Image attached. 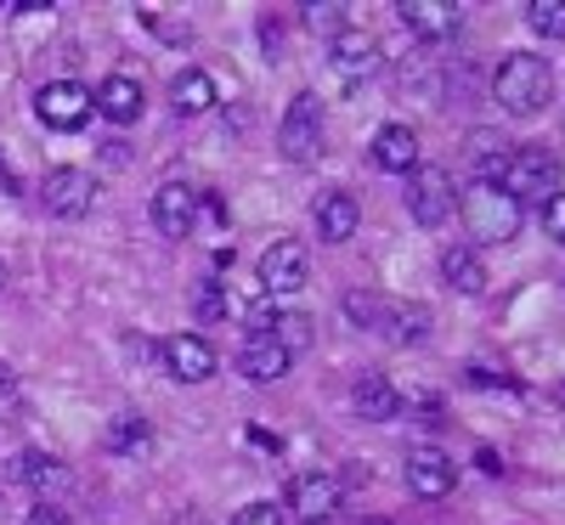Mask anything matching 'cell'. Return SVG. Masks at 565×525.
<instances>
[{"label": "cell", "instance_id": "cell-22", "mask_svg": "<svg viewBox=\"0 0 565 525\" xmlns=\"http://www.w3.org/2000/svg\"><path fill=\"white\" fill-rule=\"evenodd\" d=\"M90 103H97L103 119H114V125H136L148 97H141V85L130 74H114V79H103V90H90Z\"/></svg>", "mask_w": 565, "mask_h": 525}, {"label": "cell", "instance_id": "cell-18", "mask_svg": "<svg viewBox=\"0 0 565 525\" xmlns=\"http://www.w3.org/2000/svg\"><path fill=\"white\" fill-rule=\"evenodd\" d=\"M373 328H380L391 345H418L424 333H430V311H424L418 300H380V317H373Z\"/></svg>", "mask_w": 565, "mask_h": 525}, {"label": "cell", "instance_id": "cell-19", "mask_svg": "<svg viewBox=\"0 0 565 525\" xmlns=\"http://www.w3.org/2000/svg\"><path fill=\"white\" fill-rule=\"evenodd\" d=\"M373 164L391 170V175H413L418 170V130L413 125H385L380 136H373Z\"/></svg>", "mask_w": 565, "mask_h": 525}, {"label": "cell", "instance_id": "cell-26", "mask_svg": "<svg viewBox=\"0 0 565 525\" xmlns=\"http://www.w3.org/2000/svg\"><path fill=\"white\" fill-rule=\"evenodd\" d=\"M266 333H271V340L289 351V356H306V351L317 345V322H311L306 311H282V317H271Z\"/></svg>", "mask_w": 565, "mask_h": 525}, {"label": "cell", "instance_id": "cell-20", "mask_svg": "<svg viewBox=\"0 0 565 525\" xmlns=\"http://www.w3.org/2000/svg\"><path fill=\"white\" fill-rule=\"evenodd\" d=\"M396 90L402 103H441V63L430 52H413L396 63Z\"/></svg>", "mask_w": 565, "mask_h": 525}, {"label": "cell", "instance_id": "cell-33", "mask_svg": "<svg viewBox=\"0 0 565 525\" xmlns=\"http://www.w3.org/2000/svg\"><path fill=\"white\" fill-rule=\"evenodd\" d=\"M199 317H204V322L226 317V294H221V282H204V294H199Z\"/></svg>", "mask_w": 565, "mask_h": 525}, {"label": "cell", "instance_id": "cell-38", "mask_svg": "<svg viewBox=\"0 0 565 525\" xmlns=\"http://www.w3.org/2000/svg\"><path fill=\"white\" fill-rule=\"evenodd\" d=\"M0 181H12V175H7V164H0Z\"/></svg>", "mask_w": 565, "mask_h": 525}, {"label": "cell", "instance_id": "cell-6", "mask_svg": "<svg viewBox=\"0 0 565 525\" xmlns=\"http://www.w3.org/2000/svg\"><path fill=\"white\" fill-rule=\"evenodd\" d=\"M34 114H40V125H52V130H79L90 114H97V103H90V90L79 79H52V85H40Z\"/></svg>", "mask_w": 565, "mask_h": 525}, {"label": "cell", "instance_id": "cell-16", "mask_svg": "<svg viewBox=\"0 0 565 525\" xmlns=\"http://www.w3.org/2000/svg\"><path fill=\"white\" fill-rule=\"evenodd\" d=\"M289 367H295V356L282 351L271 333H249L244 351H238V373L249 378V385H277V378L289 373Z\"/></svg>", "mask_w": 565, "mask_h": 525}, {"label": "cell", "instance_id": "cell-8", "mask_svg": "<svg viewBox=\"0 0 565 525\" xmlns=\"http://www.w3.org/2000/svg\"><path fill=\"white\" fill-rule=\"evenodd\" d=\"M260 289L266 294H300L306 289V282H311V260H306V249L295 244V237H282V244H271L266 255H260Z\"/></svg>", "mask_w": 565, "mask_h": 525}, {"label": "cell", "instance_id": "cell-24", "mask_svg": "<svg viewBox=\"0 0 565 525\" xmlns=\"http://www.w3.org/2000/svg\"><path fill=\"white\" fill-rule=\"evenodd\" d=\"M441 277H447V289H458V294H481L487 289V266H481V255L469 244H452L441 255Z\"/></svg>", "mask_w": 565, "mask_h": 525}, {"label": "cell", "instance_id": "cell-27", "mask_svg": "<svg viewBox=\"0 0 565 525\" xmlns=\"http://www.w3.org/2000/svg\"><path fill=\"white\" fill-rule=\"evenodd\" d=\"M300 23L322 40H340L351 29V7H340V0H311V7H300Z\"/></svg>", "mask_w": 565, "mask_h": 525}, {"label": "cell", "instance_id": "cell-10", "mask_svg": "<svg viewBox=\"0 0 565 525\" xmlns=\"http://www.w3.org/2000/svg\"><path fill=\"white\" fill-rule=\"evenodd\" d=\"M509 159H514V141L503 136V130H469L463 136V170H469V181H492V186H503V170H509Z\"/></svg>", "mask_w": 565, "mask_h": 525}, {"label": "cell", "instance_id": "cell-17", "mask_svg": "<svg viewBox=\"0 0 565 525\" xmlns=\"http://www.w3.org/2000/svg\"><path fill=\"white\" fill-rule=\"evenodd\" d=\"M351 407H356V418H367V424H391V418L402 413V390L391 385L385 373H356Z\"/></svg>", "mask_w": 565, "mask_h": 525}, {"label": "cell", "instance_id": "cell-2", "mask_svg": "<svg viewBox=\"0 0 565 525\" xmlns=\"http://www.w3.org/2000/svg\"><path fill=\"white\" fill-rule=\"evenodd\" d=\"M458 210H463V232L476 237V244H509L526 221V210L492 181H469L458 193Z\"/></svg>", "mask_w": 565, "mask_h": 525}, {"label": "cell", "instance_id": "cell-7", "mask_svg": "<svg viewBox=\"0 0 565 525\" xmlns=\"http://www.w3.org/2000/svg\"><path fill=\"white\" fill-rule=\"evenodd\" d=\"M40 204L52 210L57 221H79V215H90V204H97V181H90L85 170H52L40 181Z\"/></svg>", "mask_w": 565, "mask_h": 525}, {"label": "cell", "instance_id": "cell-11", "mask_svg": "<svg viewBox=\"0 0 565 525\" xmlns=\"http://www.w3.org/2000/svg\"><path fill=\"white\" fill-rule=\"evenodd\" d=\"M328 63H334V74H340L345 85H362V79H373V74H380L385 52H380V40H373V34H362V29H345L334 45H328Z\"/></svg>", "mask_w": 565, "mask_h": 525}, {"label": "cell", "instance_id": "cell-37", "mask_svg": "<svg viewBox=\"0 0 565 525\" xmlns=\"http://www.w3.org/2000/svg\"><path fill=\"white\" fill-rule=\"evenodd\" d=\"M0 289H7V260H0Z\"/></svg>", "mask_w": 565, "mask_h": 525}, {"label": "cell", "instance_id": "cell-30", "mask_svg": "<svg viewBox=\"0 0 565 525\" xmlns=\"http://www.w3.org/2000/svg\"><path fill=\"white\" fill-rule=\"evenodd\" d=\"M380 300H385V294H367V289H351V294H345V317H351L356 328H373V317H380Z\"/></svg>", "mask_w": 565, "mask_h": 525}, {"label": "cell", "instance_id": "cell-34", "mask_svg": "<svg viewBox=\"0 0 565 525\" xmlns=\"http://www.w3.org/2000/svg\"><path fill=\"white\" fill-rule=\"evenodd\" d=\"M23 525H68V514L63 508H52V503H40V508H29V519Z\"/></svg>", "mask_w": 565, "mask_h": 525}, {"label": "cell", "instance_id": "cell-14", "mask_svg": "<svg viewBox=\"0 0 565 525\" xmlns=\"http://www.w3.org/2000/svg\"><path fill=\"white\" fill-rule=\"evenodd\" d=\"M153 226L164 237H193L199 226V193L186 181H164L159 193H153Z\"/></svg>", "mask_w": 565, "mask_h": 525}, {"label": "cell", "instance_id": "cell-9", "mask_svg": "<svg viewBox=\"0 0 565 525\" xmlns=\"http://www.w3.org/2000/svg\"><path fill=\"white\" fill-rule=\"evenodd\" d=\"M340 481L328 469H306V474H295L289 481V508L300 514V525H328L334 519V508H340Z\"/></svg>", "mask_w": 565, "mask_h": 525}, {"label": "cell", "instance_id": "cell-35", "mask_svg": "<svg viewBox=\"0 0 565 525\" xmlns=\"http://www.w3.org/2000/svg\"><path fill=\"white\" fill-rule=\"evenodd\" d=\"M12 390H18V378H12V367H7V362H0V401H7Z\"/></svg>", "mask_w": 565, "mask_h": 525}, {"label": "cell", "instance_id": "cell-13", "mask_svg": "<svg viewBox=\"0 0 565 525\" xmlns=\"http://www.w3.org/2000/svg\"><path fill=\"white\" fill-rule=\"evenodd\" d=\"M396 18L418 40H447V34L463 29V7H458V0H396Z\"/></svg>", "mask_w": 565, "mask_h": 525}, {"label": "cell", "instance_id": "cell-36", "mask_svg": "<svg viewBox=\"0 0 565 525\" xmlns=\"http://www.w3.org/2000/svg\"><path fill=\"white\" fill-rule=\"evenodd\" d=\"M554 407H565V378H559V385H554Z\"/></svg>", "mask_w": 565, "mask_h": 525}, {"label": "cell", "instance_id": "cell-23", "mask_svg": "<svg viewBox=\"0 0 565 525\" xmlns=\"http://www.w3.org/2000/svg\"><path fill=\"white\" fill-rule=\"evenodd\" d=\"M170 108L186 114V119L210 114V108H215V79H210L204 68H181V74L170 79Z\"/></svg>", "mask_w": 565, "mask_h": 525}, {"label": "cell", "instance_id": "cell-12", "mask_svg": "<svg viewBox=\"0 0 565 525\" xmlns=\"http://www.w3.org/2000/svg\"><path fill=\"white\" fill-rule=\"evenodd\" d=\"M402 481H407L413 497H447L458 486V463L447 452H436V447H418V452H407Z\"/></svg>", "mask_w": 565, "mask_h": 525}, {"label": "cell", "instance_id": "cell-29", "mask_svg": "<svg viewBox=\"0 0 565 525\" xmlns=\"http://www.w3.org/2000/svg\"><path fill=\"white\" fill-rule=\"evenodd\" d=\"M526 23H532V34H543V40H565V0H532Z\"/></svg>", "mask_w": 565, "mask_h": 525}, {"label": "cell", "instance_id": "cell-15", "mask_svg": "<svg viewBox=\"0 0 565 525\" xmlns=\"http://www.w3.org/2000/svg\"><path fill=\"white\" fill-rule=\"evenodd\" d=\"M164 367H170V378H181V385H204V378L215 373V345L204 340V333H175V340H164Z\"/></svg>", "mask_w": 565, "mask_h": 525}, {"label": "cell", "instance_id": "cell-25", "mask_svg": "<svg viewBox=\"0 0 565 525\" xmlns=\"http://www.w3.org/2000/svg\"><path fill=\"white\" fill-rule=\"evenodd\" d=\"M12 481H23V486H34V492H63V486H68V469H63L52 452H23V458L12 463Z\"/></svg>", "mask_w": 565, "mask_h": 525}, {"label": "cell", "instance_id": "cell-32", "mask_svg": "<svg viewBox=\"0 0 565 525\" xmlns=\"http://www.w3.org/2000/svg\"><path fill=\"white\" fill-rule=\"evenodd\" d=\"M232 525H282V508L277 503H249V508H238Z\"/></svg>", "mask_w": 565, "mask_h": 525}, {"label": "cell", "instance_id": "cell-5", "mask_svg": "<svg viewBox=\"0 0 565 525\" xmlns=\"http://www.w3.org/2000/svg\"><path fill=\"white\" fill-rule=\"evenodd\" d=\"M407 215L418 226H447L458 215V181L441 164H418L407 175Z\"/></svg>", "mask_w": 565, "mask_h": 525}, {"label": "cell", "instance_id": "cell-3", "mask_svg": "<svg viewBox=\"0 0 565 525\" xmlns=\"http://www.w3.org/2000/svg\"><path fill=\"white\" fill-rule=\"evenodd\" d=\"M559 159L548 153V148H514V159H509V170H503V193L514 199V204H548L554 193H559Z\"/></svg>", "mask_w": 565, "mask_h": 525}, {"label": "cell", "instance_id": "cell-4", "mask_svg": "<svg viewBox=\"0 0 565 525\" xmlns=\"http://www.w3.org/2000/svg\"><path fill=\"white\" fill-rule=\"evenodd\" d=\"M328 141V119H322V97H311V90H300V97L282 108V130H277V148L289 164H311L322 153Z\"/></svg>", "mask_w": 565, "mask_h": 525}, {"label": "cell", "instance_id": "cell-28", "mask_svg": "<svg viewBox=\"0 0 565 525\" xmlns=\"http://www.w3.org/2000/svg\"><path fill=\"white\" fill-rule=\"evenodd\" d=\"M108 452H148L153 447V429H148V418H136V413H119L114 424H108Z\"/></svg>", "mask_w": 565, "mask_h": 525}, {"label": "cell", "instance_id": "cell-1", "mask_svg": "<svg viewBox=\"0 0 565 525\" xmlns=\"http://www.w3.org/2000/svg\"><path fill=\"white\" fill-rule=\"evenodd\" d=\"M492 97H498L503 114L532 119V114H543V103L554 97V74H548V63L532 57V52H509V57L498 63V74H492Z\"/></svg>", "mask_w": 565, "mask_h": 525}, {"label": "cell", "instance_id": "cell-31", "mask_svg": "<svg viewBox=\"0 0 565 525\" xmlns=\"http://www.w3.org/2000/svg\"><path fill=\"white\" fill-rule=\"evenodd\" d=\"M543 232L554 237V244H565V193H554V199L543 204Z\"/></svg>", "mask_w": 565, "mask_h": 525}, {"label": "cell", "instance_id": "cell-21", "mask_svg": "<svg viewBox=\"0 0 565 525\" xmlns=\"http://www.w3.org/2000/svg\"><path fill=\"white\" fill-rule=\"evenodd\" d=\"M362 226V210L351 193H322L317 199V232H322V244H351Z\"/></svg>", "mask_w": 565, "mask_h": 525}]
</instances>
